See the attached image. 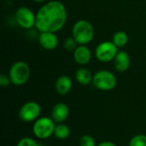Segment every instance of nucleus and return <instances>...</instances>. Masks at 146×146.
Here are the masks:
<instances>
[{
    "instance_id": "nucleus-1",
    "label": "nucleus",
    "mask_w": 146,
    "mask_h": 146,
    "mask_svg": "<svg viewBox=\"0 0 146 146\" xmlns=\"http://www.w3.org/2000/svg\"><path fill=\"white\" fill-rule=\"evenodd\" d=\"M67 18V9L62 2L58 0L49 1L37 11L35 27L39 33H56L63 28Z\"/></svg>"
},
{
    "instance_id": "nucleus-2",
    "label": "nucleus",
    "mask_w": 146,
    "mask_h": 146,
    "mask_svg": "<svg viewBox=\"0 0 146 146\" xmlns=\"http://www.w3.org/2000/svg\"><path fill=\"white\" fill-rule=\"evenodd\" d=\"M95 35V30L91 22L86 20L77 21L72 28V37L79 44L86 45L92 41Z\"/></svg>"
},
{
    "instance_id": "nucleus-3",
    "label": "nucleus",
    "mask_w": 146,
    "mask_h": 146,
    "mask_svg": "<svg viewBox=\"0 0 146 146\" xmlns=\"http://www.w3.org/2000/svg\"><path fill=\"white\" fill-rule=\"evenodd\" d=\"M30 75V67L27 62L23 61H18L13 63L9 72L11 83L15 86H22L26 84L28 81Z\"/></svg>"
},
{
    "instance_id": "nucleus-4",
    "label": "nucleus",
    "mask_w": 146,
    "mask_h": 146,
    "mask_svg": "<svg viewBox=\"0 0 146 146\" xmlns=\"http://www.w3.org/2000/svg\"><path fill=\"white\" fill-rule=\"evenodd\" d=\"M93 86L101 91H111L117 85V79L115 75L108 70H99L92 79Z\"/></svg>"
},
{
    "instance_id": "nucleus-5",
    "label": "nucleus",
    "mask_w": 146,
    "mask_h": 146,
    "mask_svg": "<svg viewBox=\"0 0 146 146\" xmlns=\"http://www.w3.org/2000/svg\"><path fill=\"white\" fill-rule=\"evenodd\" d=\"M55 121L49 117H41L35 121L33 131L34 135L38 139H47L54 134Z\"/></svg>"
},
{
    "instance_id": "nucleus-6",
    "label": "nucleus",
    "mask_w": 146,
    "mask_h": 146,
    "mask_svg": "<svg viewBox=\"0 0 146 146\" xmlns=\"http://www.w3.org/2000/svg\"><path fill=\"white\" fill-rule=\"evenodd\" d=\"M118 51V47L112 41H104L97 46L95 56L101 62H110L114 61Z\"/></svg>"
},
{
    "instance_id": "nucleus-7",
    "label": "nucleus",
    "mask_w": 146,
    "mask_h": 146,
    "mask_svg": "<svg viewBox=\"0 0 146 146\" xmlns=\"http://www.w3.org/2000/svg\"><path fill=\"white\" fill-rule=\"evenodd\" d=\"M15 18L17 24L23 29H32L35 27L36 24V14L32 9L26 6L19 7L15 14Z\"/></svg>"
},
{
    "instance_id": "nucleus-8",
    "label": "nucleus",
    "mask_w": 146,
    "mask_h": 146,
    "mask_svg": "<svg viewBox=\"0 0 146 146\" xmlns=\"http://www.w3.org/2000/svg\"><path fill=\"white\" fill-rule=\"evenodd\" d=\"M41 108L36 102H27L23 104L19 111V117L25 122H31L38 119Z\"/></svg>"
},
{
    "instance_id": "nucleus-9",
    "label": "nucleus",
    "mask_w": 146,
    "mask_h": 146,
    "mask_svg": "<svg viewBox=\"0 0 146 146\" xmlns=\"http://www.w3.org/2000/svg\"><path fill=\"white\" fill-rule=\"evenodd\" d=\"M38 43L44 50H53L58 46L59 39L56 33L43 32L38 35Z\"/></svg>"
},
{
    "instance_id": "nucleus-10",
    "label": "nucleus",
    "mask_w": 146,
    "mask_h": 146,
    "mask_svg": "<svg viewBox=\"0 0 146 146\" xmlns=\"http://www.w3.org/2000/svg\"><path fill=\"white\" fill-rule=\"evenodd\" d=\"M74 59L79 65H86L92 59V52L86 45L79 44L74 51Z\"/></svg>"
},
{
    "instance_id": "nucleus-11",
    "label": "nucleus",
    "mask_w": 146,
    "mask_h": 146,
    "mask_svg": "<svg viewBox=\"0 0 146 146\" xmlns=\"http://www.w3.org/2000/svg\"><path fill=\"white\" fill-rule=\"evenodd\" d=\"M130 63L131 59L129 54L125 50H119L114 59V65L115 69L120 73L126 72L129 68Z\"/></svg>"
},
{
    "instance_id": "nucleus-12",
    "label": "nucleus",
    "mask_w": 146,
    "mask_h": 146,
    "mask_svg": "<svg viewBox=\"0 0 146 146\" xmlns=\"http://www.w3.org/2000/svg\"><path fill=\"white\" fill-rule=\"evenodd\" d=\"M69 115V110L68 107L63 104V103H59L56 104L51 111V115L52 119L58 123H62L67 120Z\"/></svg>"
},
{
    "instance_id": "nucleus-13",
    "label": "nucleus",
    "mask_w": 146,
    "mask_h": 146,
    "mask_svg": "<svg viewBox=\"0 0 146 146\" xmlns=\"http://www.w3.org/2000/svg\"><path fill=\"white\" fill-rule=\"evenodd\" d=\"M72 86H73L72 80L67 75H62L58 77L55 85L56 92H58V94L62 96L68 94L71 91Z\"/></svg>"
},
{
    "instance_id": "nucleus-14",
    "label": "nucleus",
    "mask_w": 146,
    "mask_h": 146,
    "mask_svg": "<svg viewBox=\"0 0 146 146\" xmlns=\"http://www.w3.org/2000/svg\"><path fill=\"white\" fill-rule=\"evenodd\" d=\"M75 79L79 84L82 86H87L92 82L93 75L86 68H80L75 73Z\"/></svg>"
},
{
    "instance_id": "nucleus-15",
    "label": "nucleus",
    "mask_w": 146,
    "mask_h": 146,
    "mask_svg": "<svg viewBox=\"0 0 146 146\" xmlns=\"http://www.w3.org/2000/svg\"><path fill=\"white\" fill-rule=\"evenodd\" d=\"M112 42L118 47V48H122L124 47L127 42H128V36L127 34L123 32V31H119L114 33L113 38H112Z\"/></svg>"
},
{
    "instance_id": "nucleus-16",
    "label": "nucleus",
    "mask_w": 146,
    "mask_h": 146,
    "mask_svg": "<svg viewBox=\"0 0 146 146\" xmlns=\"http://www.w3.org/2000/svg\"><path fill=\"white\" fill-rule=\"evenodd\" d=\"M54 134L59 139H65L69 136L70 129L67 125H65L63 123H60L57 126H56Z\"/></svg>"
},
{
    "instance_id": "nucleus-17",
    "label": "nucleus",
    "mask_w": 146,
    "mask_h": 146,
    "mask_svg": "<svg viewBox=\"0 0 146 146\" xmlns=\"http://www.w3.org/2000/svg\"><path fill=\"white\" fill-rule=\"evenodd\" d=\"M79 44L74 39V37L67 38L63 42V48L68 51H74V50L78 47Z\"/></svg>"
},
{
    "instance_id": "nucleus-18",
    "label": "nucleus",
    "mask_w": 146,
    "mask_h": 146,
    "mask_svg": "<svg viewBox=\"0 0 146 146\" xmlns=\"http://www.w3.org/2000/svg\"><path fill=\"white\" fill-rule=\"evenodd\" d=\"M129 146H146V135L134 136L129 142Z\"/></svg>"
},
{
    "instance_id": "nucleus-19",
    "label": "nucleus",
    "mask_w": 146,
    "mask_h": 146,
    "mask_svg": "<svg viewBox=\"0 0 146 146\" xmlns=\"http://www.w3.org/2000/svg\"><path fill=\"white\" fill-rule=\"evenodd\" d=\"M80 146H97L94 139L90 135H84L80 141Z\"/></svg>"
},
{
    "instance_id": "nucleus-20",
    "label": "nucleus",
    "mask_w": 146,
    "mask_h": 146,
    "mask_svg": "<svg viewBox=\"0 0 146 146\" xmlns=\"http://www.w3.org/2000/svg\"><path fill=\"white\" fill-rule=\"evenodd\" d=\"M17 146H38V145L31 138H23L18 142Z\"/></svg>"
},
{
    "instance_id": "nucleus-21",
    "label": "nucleus",
    "mask_w": 146,
    "mask_h": 146,
    "mask_svg": "<svg viewBox=\"0 0 146 146\" xmlns=\"http://www.w3.org/2000/svg\"><path fill=\"white\" fill-rule=\"evenodd\" d=\"M11 84V80L9 75H6L4 74H2L0 75V86L3 87L9 86Z\"/></svg>"
},
{
    "instance_id": "nucleus-22",
    "label": "nucleus",
    "mask_w": 146,
    "mask_h": 146,
    "mask_svg": "<svg viewBox=\"0 0 146 146\" xmlns=\"http://www.w3.org/2000/svg\"><path fill=\"white\" fill-rule=\"evenodd\" d=\"M97 146H115V145L112 142H110V141H105V142H103L101 144H99Z\"/></svg>"
},
{
    "instance_id": "nucleus-23",
    "label": "nucleus",
    "mask_w": 146,
    "mask_h": 146,
    "mask_svg": "<svg viewBox=\"0 0 146 146\" xmlns=\"http://www.w3.org/2000/svg\"><path fill=\"white\" fill-rule=\"evenodd\" d=\"M36 3H46L47 0H33Z\"/></svg>"
}]
</instances>
